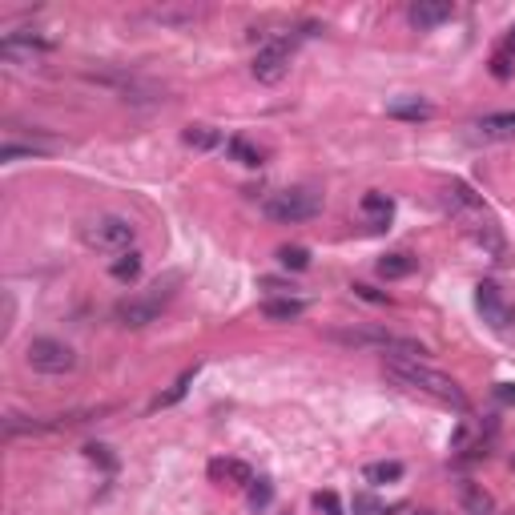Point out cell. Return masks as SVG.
<instances>
[{"mask_svg":"<svg viewBox=\"0 0 515 515\" xmlns=\"http://www.w3.org/2000/svg\"><path fill=\"white\" fill-rule=\"evenodd\" d=\"M246 500H250V508H254V511H266V508H270V500H274L270 479H254L250 492H246Z\"/></svg>","mask_w":515,"mask_h":515,"instance_id":"obj_22","label":"cell"},{"mask_svg":"<svg viewBox=\"0 0 515 515\" xmlns=\"http://www.w3.org/2000/svg\"><path fill=\"white\" fill-rule=\"evenodd\" d=\"M475 137L479 141H511L515 137V109L511 113H487L475 122Z\"/></svg>","mask_w":515,"mask_h":515,"instance_id":"obj_12","label":"cell"},{"mask_svg":"<svg viewBox=\"0 0 515 515\" xmlns=\"http://www.w3.org/2000/svg\"><path fill=\"white\" fill-rule=\"evenodd\" d=\"M511 467H515V459H511Z\"/></svg>","mask_w":515,"mask_h":515,"instance_id":"obj_32","label":"cell"},{"mask_svg":"<svg viewBox=\"0 0 515 515\" xmlns=\"http://www.w3.org/2000/svg\"><path fill=\"white\" fill-rule=\"evenodd\" d=\"M383 371H386V379H394L399 386H407V391L427 394V399L443 402V407L467 411V394H463V386L455 379H447L443 371H435V366H427L423 358H386Z\"/></svg>","mask_w":515,"mask_h":515,"instance_id":"obj_2","label":"cell"},{"mask_svg":"<svg viewBox=\"0 0 515 515\" xmlns=\"http://www.w3.org/2000/svg\"><path fill=\"white\" fill-rule=\"evenodd\" d=\"M262 314L270 322H298L306 314V303L303 298H270V303L262 306Z\"/></svg>","mask_w":515,"mask_h":515,"instance_id":"obj_14","label":"cell"},{"mask_svg":"<svg viewBox=\"0 0 515 515\" xmlns=\"http://www.w3.org/2000/svg\"><path fill=\"white\" fill-rule=\"evenodd\" d=\"M109 274H113L117 282H137V278H141V254H137V250L117 254L113 266H109Z\"/></svg>","mask_w":515,"mask_h":515,"instance_id":"obj_16","label":"cell"},{"mask_svg":"<svg viewBox=\"0 0 515 515\" xmlns=\"http://www.w3.org/2000/svg\"><path fill=\"white\" fill-rule=\"evenodd\" d=\"M314 508L326 511V515H342V503H339V495H334V492H319V495H314Z\"/></svg>","mask_w":515,"mask_h":515,"instance_id":"obj_25","label":"cell"},{"mask_svg":"<svg viewBox=\"0 0 515 515\" xmlns=\"http://www.w3.org/2000/svg\"><path fill=\"white\" fill-rule=\"evenodd\" d=\"M443 202H447V210L467 226V234L475 238L495 262H508V246H503V234H500V226H495L492 210L483 205V197L463 182H447L443 185Z\"/></svg>","mask_w":515,"mask_h":515,"instance_id":"obj_1","label":"cell"},{"mask_svg":"<svg viewBox=\"0 0 515 515\" xmlns=\"http://www.w3.org/2000/svg\"><path fill=\"white\" fill-rule=\"evenodd\" d=\"M492 73L500 77V81H508V77H511V53H495V61H492Z\"/></svg>","mask_w":515,"mask_h":515,"instance_id":"obj_27","label":"cell"},{"mask_svg":"<svg viewBox=\"0 0 515 515\" xmlns=\"http://www.w3.org/2000/svg\"><path fill=\"white\" fill-rule=\"evenodd\" d=\"M355 294H358V298H366V303H379V306L386 303V294H379V290H375V286H363V282H358V286H355Z\"/></svg>","mask_w":515,"mask_h":515,"instance_id":"obj_28","label":"cell"},{"mask_svg":"<svg viewBox=\"0 0 515 515\" xmlns=\"http://www.w3.org/2000/svg\"><path fill=\"white\" fill-rule=\"evenodd\" d=\"M451 16H455L451 0H415V5L407 8V21L415 24V29H435V24L451 21Z\"/></svg>","mask_w":515,"mask_h":515,"instance_id":"obj_9","label":"cell"},{"mask_svg":"<svg viewBox=\"0 0 515 515\" xmlns=\"http://www.w3.org/2000/svg\"><path fill=\"white\" fill-rule=\"evenodd\" d=\"M85 455H89L93 463H101L105 471H113V467H117V459L109 455V447H101V443H89V447H85Z\"/></svg>","mask_w":515,"mask_h":515,"instance_id":"obj_24","label":"cell"},{"mask_svg":"<svg viewBox=\"0 0 515 515\" xmlns=\"http://www.w3.org/2000/svg\"><path fill=\"white\" fill-rule=\"evenodd\" d=\"M226 149H230V158H234V161H242V166H262V149H254V145L250 141H242V137H234V141H230L226 145Z\"/></svg>","mask_w":515,"mask_h":515,"instance_id":"obj_20","label":"cell"},{"mask_svg":"<svg viewBox=\"0 0 515 515\" xmlns=\"http://www.w3.org/2000/svg\"><path fill=\"white\" fill-rule=\"evenodd\" d=\"M363 479H366V483H375V487H379V483H394V479H402V463H366V467H363Z\"/></svg>","mask_w":515,"mask_h":515,"instance_id":"obj_18","label":"cell"},{"mask_svg":"<svg viewBox=\"0 0 515 515\" xmlns=\"http://www.w3.org/2000/svg\"><path fill=\"white\" fill-rule=\"evenodd\" d=\"M475 306H479V314H483V322H492L495 330H508L511 306L503 303V290L495 286V282H479L475 286Z\"/></svg>","mask_w":515,"mask_h":515,"instance_id":"obj_7","label":"cell"},{"mask_svg":"<svg viewBox=\"0 0 515 515\" xmlns=\"http://www.w3.org/2000/svg\"><path fill=\"white\" fill-rule=\"evenodd\" d=\"M182 141L190 145V149H202V153H205V149H213V145L221 141V133H218L213 125H190V129L182 133Z\"/></svg>","mask_w":515,"mask_h":515,"instance_id":"obj_17","label":"cell"},{"mask_svg":"<svg viewBox=\"0 0 515 515\" xmlns=\"http://www.w3.org/2000/svg\"><path fill=\"white\" fill-rule=\"evenodd\" d=\"M158 314H161V306H158V298H129V303H122L113 311V319L122 322V326H149V322H158Z\"/></svg>","mask_w":515,"mask_h":515,"instance_id":"obj_10","label":"cell"},{"mask_svg":"<svg viewBox=\"0 0 515 515\" xmlns=\"http://www.w3.org/2000/svg\"><path fill=\"white\" fill-rule=\"evenodd\" d=\"M508 49H511V53H515V29H511V41H508Z\"/></svg>","mask_w":515,"mask_h":515,"instance_id":"obj_30","label":"cell"},{"mask_svg":"<svg viewBox=\"0 0 515 515\" xmlns=\"http://www.w3.org/2000/svg\"><path fill=\"white\" fill-rule=\"evenodd\" d=\"M363 213H366V221H371V230H386V221L394 218V202L386 194H366L363 197Z\"/></svg>","mask_w":515,"mask_h":515,"instance_id":"obj_15","label":"cell"},{"mask_svg":"<svg viewBox=\"0 0 515 515\" xmlns=\"http://www.w3.org/2000/svg\"><path fill=\"white\" fill-rule=\"evenodd\" d=\"M262 213L270 221H278V226H298V221H311L322 213V194L306 190V185H298V190H278L262 202Z\"/></svg>","mask_w":515,"mask_h":515,"instance_id":"obj_3","label":"cell"},{"mask_svg":"<svg viewBox=\"0 0 515 515\" xmlns=\"http://www.w3.org/2000/svg\"><path fill=\"white\" fill-rule=\"evenodd\" d=\"M278 262L286 266V270H306V266H311V250H306V246H282Z\"/></svg>","mask_w":515,"mask_h":515,"instance_id":"obj_21","label":"cell"},{"mask_svg":"<svg viewBox=\"0 0 515 515\" xmlns=\"http://www.w3.org/2000/svg\"><path fill=\"white\" fill-rule=\"evenodd\" d=\"M250 73L262 85H278L282 77L290 73V45H286V41H266V45L254 53Z\"/></svg>","mask_w":515,"mask_h":515,"instance_id":"obj_6","label":"cell"},{"mask_svg":"<svg viewBox=\"0 0 515 515\" xmlns=\"http://www.w3.org/2000/svg\"><path fill=\"white\" fill-rule=\"evenodd\" d=\"M411 270H415V258H411V254H386L379 262V274L386 282H391V278H407Z\"/></svg>","mask_w":515,"mask_h":515,"instance_id":"obj_19","label":"cell"},{"mask_svg":"<svg viewBox=\"0 0 515 515\" xmlns=\"http://www.w3.org/2000/svg\"><path fill=\"white\" fill-rule=\"evenodd\" d=\"M495 394H500V402H511V407H515V383H503Z\"/></svg>","mask_w":515,"mask_h":515,"instance_id":"obj_29","label":"cell"},{"mask_svg":"<svg viewBox=\"0 0 515 515\" xmlns=\"http://www.w3.org/2000/svg\"><path fill=\"white\" fill-rule=\"evenodd\" d=\"M81 238L89 250H101V254H125L133 250V238H137V226L129 218H117V213H97L81 226Z\"/></svg>","mask_w":515,"mask_h":515,"instance_id":"obj_4","label":"cell"},{"mask_svg":"<svg viewBox=\"0 0 515 515\" xmlns=\"http://www.w3.org/2000/svg\"><path fill=\"white\" fill-rule=\"evenodd\" d=\"M205 475H210V483H218V487H250L254 483V471L246 467L242 459H210Z\"/></svg>","mask_w":515,"mask_h":515,"instance_id":"obj_8","label":"cell"},{"mask_svg":"<svg viewBox=\"0 0 515 515\" xmlns=\"http://www.w3.org/2000/svg\"><path fill=\"white\" fill-rule=\"evenodd\" d=\"M197 16H202V8H177V5H166V8H153L145 21L161 24V29H185V24H194Z\"/></svg>","mask_w":515,"mask_h":515,"instance_id":"obj_13","label":"cell"},{"mask_svg":"<svg viewBox=\"0 0 515 515\" xmlns=\"http://www.w3.org/2000/svg\"><path fill=\"white\" fill-rule=\"evenodd\" d=\"M194 383V371L190 375H182V379H177V386H174V391H169V394H161V399H158V407H169V402H177V399H182V394H185V386H190Z\"/></svg>","mask_w":515,"mask_h":515,"instance_id":"obj_26","label":"cell"},{"mask_svg":"<svg viewBox=\"0 0 515 515\" xmlns=\"http://www.w3.org/2000/svg\"><path fill=\"white\" fill-rule=\"evenodd\" d=\"M24 363L37 375H68L77 366V355L61 339H32L29 347H24Z\"/></svg>","mask_w":515,"mask_h":515,"instance_id":"obj_5","label":"cell"},{"mask_svg":"<svg viewBox=\"0 0 515 515\" xmlns=\"http://www.w3.org/2000/svg\"><path fill=\"white\" fill-rule=\"evenodd\" d=\"M386 117H394V122H431L435 117V105L423 97H394L391 105H386Z\"/></svg>","mask_w":515,"mask_h":515,"instance_id":"obj_11","label":"cell"},{"mask_svg":"<svg viewBox=\"0 0 515 515\" xmlns=\"http://www.w3.org/2000/svg\"><path fill=\"white\" fill-rule=\"evenodd\" d=\"M415 515H435V511H415Z\"/></svg>","mask_w":515,"mask_h":515,"instance_id":"obj_31","label":"cell"},{"mask_svg":"<svg viewBox=\"0 0 515 515\" xmlns=\"http://www.w3.org/2000/svg\"><path fill=\"white\" fill-rule=\"evenodd\" d=\"M355 515H386V508L375 495H355Z\"/></svg>","mask_w":515,"mask_h":515,"instance_id":"obj_23","label":"cell"}]
</instances>
